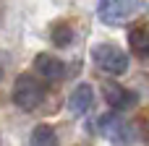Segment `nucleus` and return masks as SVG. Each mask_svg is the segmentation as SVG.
<instances>
[{
	"instance_id": "nucleus-1",
	"label": "nucleus",
	"mask_w": 149,
	"mask_h": 146,
	"mask_svg": "<svg viewBox=\"0 0 149 146\" xmlns=\"http://www.w3.org/2000/svg\"><path fill=\"white\" fill-rule=\"evenodd\" d=\"M45 84L39 76L34 73H21L13 84V102L21 107V110H37L42 102H45Z\"/></svg>"
},
{
	"instance_id": "nucleus-2",
	"label": "nucleus",
	"mask_w": 149,
	"mask_h": 146,
	"mask_svg": "<svg viewBox=\"0 0 149 146\" xmlns=\"http://www.w3.org/2000/svg\"><path fill=\"white\" fill-rule=\"evenodd\" d=\"M92 57H94L97 68L110 73V76H123L128 71V55L120 47H115V44H107V42L94 44L92 47Z\"/></svg>"
},
{
	"instance_id": "nucleus-3",
	"label": "nucleus",
	"mask_w": 149,
	"mask_h": 146,
	"mask_svg": "<svg viewBox=\"0 0 149 146\" xmlns=\"http://www.w3.org/2000/svg\"><path fill=\"white\" fill-rule=\"evenodd\" d=\"M139 5H141V0H102L97 13H100V18L105 24L118 26V24H126L139 10Z\"/></svg>"
},
{
	"instance_id": "nucleus-4",
	"label": "nucleus",
	"mask_w": 149,
	"mask_h": 146,
	"mask_svg": "<svg viewBox=\"0 0 149 146\" xmlns=\"http://www.w3.org/2000/svg\"><path fill=\"white\" fill-rule=\"evenodd\" d=\"M34 71H37V76L45 78V81H60V78L65 76V63H63L60 57H55V55L42 52V55L34 57Z\"/></svg>"
},
{
	"instance_id": "nucleus-5",
	"label": "nucleus",
	"mask_w": 149,
	"mask_h": 146,
	"mask_svg": "<svg viewBox=\"0 0 149 146\" xmlns=\"http://www.w3.org/2000/svg\"><path fill=\"white\" fill-rule=\"evenodd\" d=\"M105 99H107V104H110L113 110H118V112L136 104V94H134L131 89L118 86V84H105Z\"/></svg>"
},
{
	"instance_id": "nucleus-6",
	"label": "nucleus",
	"mask_w": 149,
	"mask_h": 146,
	"mask_svg": "<svg viewBox=\"0 0 149 146\" xmlns=\"http://www.w3.org/2000/svg\"><path fill=\"white\" fill-rule=\"evenodd\" d=\"M92 102H94V89L89 84H79L68 97V110L73 115H84V112H89Z\"/></svg>"
},
{
	"instance_id": "nucleus-7",
	"label": "nucleus",
	"mask_w": 149,
	"mask_h": 146,
	"mask_svg": "<svg viewBox=\"0 0 149 146\" xmlns=\"http://www.w3.org/2000/svg\"><path fill=\"white\" fill-rule=\"evenodd\" d=\"M29 146H58V133H55V128L47 125V123L37 125V128L31 131V136H29Z\"/></svg>"
},
{
	"instance_id": "nucleus-8",
	"label": "nucleus",
	"mask_w": 149,
	"mask_h": 146,
	"mask_svg": "<svg viewBox=\"0 0 149 146\" xmlns=\"http://www.w3.org/2000/svg\"><path fill=\"white\" fill-rule=\"evenodd\" d=\"M128 42H131V50L141 57H149V29H134L128 34Z\"/></svg>"
},
{
	"instance_id": "nucleus-9",
	"label": "nucleus",
	"mask_w": 149,
	"mask_h": 146,
	"mask_svg": "<svg viewBox=\"0 0 149 146\" xmlns=\"http://www.w3.org/2000/svg\"><path fill=\"white\" fill-rule=\"evenodd\" d=\"M71 39H73V29L68 24H55L52 26V42H55V47H68Z\"/></svg>"
}]
</instances>
